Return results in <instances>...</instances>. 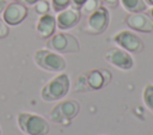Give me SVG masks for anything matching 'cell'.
I'll list each match as a JSON object with an SVG mask.
<instances>
[{"instance_id":"16","label":"cell","mask_w":153,"mask_h":135,"mask_svg":"<svg viewBox=\"0 0 153 135\" xmlns=\"http://www.w3.org/2000/svg\"><path fill=\"white\" fill-rule=\"evenodd\" d=\"M100 5H102V0H86L79 10H80V13L82 16H86L87 17L88 14H91L92 12H94Z\"/></svg>"},{"instance_id":"23","label":"cell","mask_w":153,"mask_h":135,"mask_svg":"<svg viewBox=\"0 0 153 135\" xmlns=\"http://www.w3.org/2000/svg\"><path fill=\"white\" fill-rule=\"evenodd\" d=\"M7 0H0V13H2V11L5 10L6 5H7Z\"/></svg>"},{"instance_id":"24","label":"cell","mask_w":153,"mask_h":135,"mask_svg":"<svg viewBox=\"0 0 153 135\" xmlns=\"http://www.w3.org/2000/svg\"><path fill=\"white\" fill-rule=\"evenodd\" d=\"M145 2L147 4V6H153V0H145Z\"/></svg>"},{"instance_id":"25","label":"cell","mask_w":153,"mask_h":135,"mask_svg":"<svg viewBox=\"0 0 153 135\" xmlns=\"http://www.w3.org/2000/svg\"><path fill=\"white\" fill-rule=\"evenodd\" d=\"M149 16H151V17L153 18V6H152V8L149 10Z\"/></svg>"},{"instance_id":"8","label":"cell","mask_w":153,"mask_h":135,"mask_svg":"<svg viewBox=\"0 0 153 135\" xmlns=\"http://www.w3.org/2000/svg\"><path fill=\"white\" fill-rule=\"evenodd\" d=\"M114 43L130 54H139L143 50V42L131 30H120L112 37Z\"/></svg>"},{"instance_id":"3","label":"cell","mask_w":153,"mask_h":135,"mask_svg":"<svg viewBox=\"0 0 153 135\" xmlns=\"http://www.w3.org/2000/svg\"><path fill=\"white\" fill-rule=\"evenodd\" d=\"M111 80V73L106 69H91L76 78V91H98Z\"/></svg>"},{"instance_id":"11","label":"cell","mask_w":153,"mask_h":135,"mask_svg":"<svg viewBox=\"0 0 153 135\" xmlns=\"http://www.w3.org/2000/svg\"><path fill=\"white\" fill-rule=\"evenodd\" d=\"M126 24L129 29L139 32H152L153 31V18L145 12L129 13L126 17Z\"/></svg>"},{"instance_id":"7","label":"cell","mask_w":153,"mask_h":135,"mask_svg":"<svg viewBox=\"0 0 153 135\" xmlns=\"http://www.w3.org/2000/svg\"><path fill=\"white\" fill-rule=\"evenodd\" d=\"M109 23H110L109 10L106 6L100 5L94 12L87 16L84 31L90 35H100L108 29Z\"/></svg>"},{"instance_id":"13","label":"cell","mask_w":153,"mask_h":135,"mask_svg":"<svg viewBox=\"0 0 153 135\" xmlns=\"http://www.w3.org/2000/svg\"><path fill=\"white\" fill-rule=\"evenodd\" d=\"M56 18L54 14L45 13L38 17L35 29H36V33L41 37V38H49L51 35L55 33L56 30Z\"/></svg>"},{"instance_id":"15","label":"cell","mask_w":153,"mask_h":135,"mask_svg":"<svg viewBox=\"0 0 153 135\" xmlns=\"http://www.w3.org/2000/svg\"><path fill=\"white\" fill-rule=\"evenodd\" d=\"M142 102L145 106L151 112H153V84L152 82H148L145 85L142 90Z\"/></svg>"},{"instance_id":"9","label":"cell","mask_w":153,"mask_h":135,"mask_svg":"<svg viewBox=\"0 0 153 135\" xmlns=\"http://www.w3.org/2000/svg\"><path fill=\"white\" fill-rule=\"evenodd\" d=\"M104 59L108 63L121 70H129L134 67V59L127 50L120 47H111L104 53Z\"/></svg>"},{"instance_id":"19","label":"cell","mask_w":153,"mask_h":135,"mask_svg":"<svg viewBox=\"0 0 153 135\" xmlns=\"http://www.w3.org/2000/svg\"><path fill=\"white\" fill-rule=\"evenodd\" d=\"M10 32V29H8V25L4 22L2 18H0V38H4L8 35Z\"/></svg>"},{"instance_id":"26","label":"cell","mask_w":153,"mask_h":135,"mask_svg":"<svg viewBox=\"0 0 153 135\" xmlns=\"http://www.w3.org/2000/svg\"><path fill=\"white\" fill-rule=\"evenodd\" d=\"M0 134H1V129H0Z\"/></svg>"},{"instance_id":"1","label":"cell","mask_w":153,"mask_h":135,"mask_svg":"<svg viewBox=\"0 0 153 135\" xmlns=\"http://www.w3.org/2000/svg\"><path fill=\"white\" fill-rule=\"evenodd\" d=\"M17 125L25 135H48L50 131V125L43 116L29 111H18Z\"/></svg>"},{"instance_id":"22","label":"cell","mask_w":153,"mask_h":135,"mask_svg":"<svg viewBox=\"0 0 153 135\" xmlns=\"http://www.w3.org/2000/svg\"><path fill=\"white\" fill-rule=\"evenodd\" d=\"M20 2H23L24 5H29V6H33L38 0H19Z\"/></svg>"},{"instance_id":"14","label":"cell","mask_w":153,"mask_h":135,"mask_svg":"<svg viewBox=\"0 0 153 135\" xmlns=\"http://www.w3.org/2000/svg\"><path fill=\"white\" fill-rule=\"evenodd\" d=\"M120 4L129 13L145 12L148 7L145 0H120Z\"/></svg>"},{"instance_id":"5","label":"cell","mask_w":153,"mask_h":135,"mask_svg":"<svg viewBox=\"0 0 153 135\" xmlns=\"http://www.w3.org/2000/svg\"><path fill=\"white\" fill-rule=\"evenodd\" d=\"M47 48L59 54H72L80 51V43L78 38L68 32H56L51 35L45 43Z\"/></svg>"},{"instance_id":"21","label":"cell","mask_w":153,"mask_h":135,"mask_svg":"<svg viewBox=\"0 0 153 135\" xmlns=\"http://www.w3.org/2000/svg\"><path fill=\"white\" fill-rule=\"evenodd\" d=\"M85 1H86V0H71V5H72V6H74V7L80 8Z\"/></svg>"},{"instance_id":"18","label":"cell","mask_w":153,"mask_h":135,"mask_svg":"<svg viewBox=\"0 0 153 135\" xmlns=\"http://www.w3.org/2000/svg\"><path fill=\"white\" fill-rule=\"evenodd\" d=\"M50 6L54 12H60L71 6V0H50Z\"/></svg>"},{"instance_id":"12","label":"cell","mask_w":153,"mask_h":135,"mask_svg":"<svg viewBox=\"0 0 153 135\" xmlns=\"http://www.w3.org/2000/svg\"><path fill=\"white\" fill-rule=\"evenodd\" d=\"M80 17H81L80 10L78 7H74L71 5L67 8L57 12V14L55 17L56 18V26L62 31L72 29L80 22Z\"/></svg>"},{"instance_id":"10","label":"cell","mask_w":153,"mask_h":135,"mask_svg":"<svg viewBox=\"0 0 153 135\" xmlns=\"http://www.w3.org/2000/svg\"><path fill=\"white\" fill-rule=\"evenodd\" d=\"M27 16V7L20 1H12L2 11V19L10 26L19 25Z\"/></svg>"},{"instance_id":"20","label":"cell","mask_w":153,"mask_h":135,"mask_svg":"<svg viewBox=\"0 0 153 135\" xmlns=\"http://www.w3.org/2000/svg\"><path fill=\"white\" fill-rule=\"evenodd\" d=\"M102 2H104L105 6L110 8H116L120 5V0H102Z\"/></svg>"},{"instance_id":"4","label":"cell","mask_w":153,"mask_h":135,"mask_svg":"<svg viewBox=\"0 0 153 135\" xmlns=\"http://www.w3.org/2000/svg\"><path fill=\"white\" fill-rule=\"evenodd\" d=\"M33 62L37 65L38 68L51 73L63 72L67 67V62L62 54H59L48 48L37 49L33 53Z\"/></svg>"},{"instance_id":"6","label":"cell","mask_w":153,"mask_h":135,"mask_svg":"<svg viewBox=\"0 0 153 135\" xmlns=\"http://www.w3.org/2000/svg\"><path fill=\"white\" fill-rule=\"evenodd\" d=\"M80 111V104L75 99H63L54 105L49 113L50 121L59 124H68Z\"/></svg>"},{"instance_id":"17","label":"cell","mask_w":153,"mask_h":135,"mask_svg":"<svg viewBox=\"0 0 153 135\" xmlns=\"http://www.w3.org/2000/svg\"><path fill=\"white\" fill-rule=\"evenodd\" d=\"M33 8H35V11H36L37 14L42 16V14L49 13L50 10H51V6H50V2L48 0H38L33 5Z\"/></svg>"},{"instance_id":"2","label":"cell","mask_w":153,"mask_h":135,"mask_svg":"<svg viewBox=\"0 0 153 135\" xmlns=\"http://www.w3.org/2000/svg\"><path fill=\"white\" fill-rule=\"evenodd\" d=\"M71 80L68 74L60 72L41 88V98L44 102H57L67 96Z\"/></svg>"}]
</instances>
